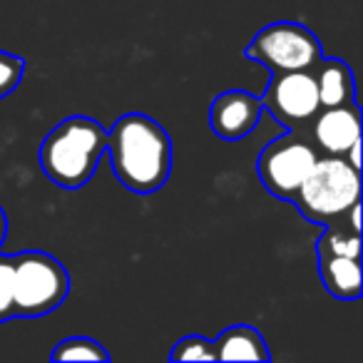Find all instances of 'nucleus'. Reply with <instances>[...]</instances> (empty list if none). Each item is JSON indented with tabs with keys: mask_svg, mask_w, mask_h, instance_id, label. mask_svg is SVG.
<instances>
[{
	"mask_svg": "<svg viewBox=\"0 0 363 363\" xmlns=\"http://www.w3.org/2000/svg\"><path fill=\"white\" fill-rule=\"evenodd\" d=\"M107 152L122 187L152 194L172 174V140L167 130L142 112L122 115L107 132Z\"/></svg>",
	"mask_w": 363,
	"mask_h": 363,
	"instance_id": "f257e3e1",
	"label": "nucleus"
},
{
	"mask_svg": "<svg viewBox=\"0 0 363 363\" xmlns=\"http://www.w3.org/2000/svg\"><path fill=\"white\" fill-rule=\"evenodd\" d=\"M105 150L107 132L100 122L85 115H72L43 140L38 160L52 184L60 189H80L92 179Z\"/></svg>",
	"mask_w": 363,
	"mask_h": 363,
	"instance_id": "f03ea898",
	"label": "nucleus"
},
{
	"mask_svg": "<svg viewBox=\"0 0 363 363\" xmlns=\"http://www.w3.org/2000/svg\"><path fill=\"white\" fill-rule=\"evenodd\" d=\"M361 199V174L343 157H318L291 202L313 224L331 227Z\"/></svg>",
	"mask_w": 363,
	"mask_h": 363,
	"instance_id": "7ed1b4c3",
	"label": "nucleus"
},
{
	"mask_svg": "<svg viewBox=\"0 0 363 363\" xmlns=\"http://www.w3.org/2000/svg\"><path fill=\"white\" fill-rule=\"evenodd\" d=\"M13 308L16 316L35 318L55 311L70 294V274L45 252L13 254Z\"/></svg>",
	"mask_w": 363,
	"mask_h": 363,
	"instance_id": "20e7f679",
	"label": "nucleus"
},
{
	"mask_svg": "<svg viewBox=\"0 0 363 363\" xmlns=\"http://www.w3.org/2000/svg\"><path fill=\"white\" fill-rule=\"evenodd\" d=\"M249 60H257L277 72L311 70L313 62L321 57L318 38L301 23L279 21L262 28L244 50Z\"/></svg>",
	"mask_w": 363,
	"mask_h": 363,
	"instance_id": "39448f33",
	"label": "nucleus"
},
{
	"mask_svg": "<svg viewBox=\"0 0 363 363\" xmlns=\"http://www.w3.org/2000/svg\"><path fill=\"white\" fill-rule=\"evenodd\" d=\"M316 160L318 155L311 142L298 135V130H291L264 147L257 160V174L274 197L294 199Z\"/></svg>",
	"mask_w": 363,
	"mask_h": 363,
	"instance_id": "423d86ee",
	"label": "nucleus"
},
{
	"mask_svg": "<svg viewBox=\"0 0 363 363\" xmlns=\"http://www.w3.org/2000/svg\"><path fill=\"white\" fill-rule=\"evenodd\" d=\"M262 105L289 130H301L313 120L318 105L316 80L311 70L277 72L262 97Z\"/></svg>",
	"mask_w": 363,
	"mask_h": 363,
	"instance_id": "0eeeda50",
	"label": "nucleus"
},
{
	"mask_svg": "<svg viewBox=\"0 0 363 363\" xmlns=\"http://www.w3.org/2000/svg\"><path fill=\"white\" fill-rule=\"evenodd\" d=\"M262 110V97L244 90H227L214 97L209 122H212V130L217 137L227 142H237L257 130Z\"/></svg>",
	"mask_w": 363,
	"mask_h": 363,
	"instance_id": "6e6552de",
	"label": "nucleus"
},
{
	"mask_svg": "<svg viewBox=\"0 0 363 363\" xmlns=\"http://www.w3.org/2000/svg\"><path fill=\"white\" fill-rule=\"evenodd\" d=\"M311 135L326 155H346L348 147L361 140V110L356 100L338 107H321L311 120Z\"/></svg>",
	"mask_w": 363,
	"mask_h": 363,
	"instance_id": "1a4fd4ad",
	"label": "nucleus"
},
{
	"mask_svg": "<svg viewBox=\"0 0 363 363\" xmlns=\"http://www.w3.org/2000/svg\"><path fill=\"white\" fill-rule=\"evenodd\" d=\"M311 75L316 80L318 105L321 107H338L356 100V85H353V72L343 60L336 57H318L311 65Z\"/></svg>",
	"mask_w": 363,
	"mask_h": 363,
	"instance_id": "9d476101",
	"label": "nucleus"
},
{
	"mask_svg": "<svg viewBox=\"0 0 363 363\" xmlns=\"http://www.w3.org/2000/svg\"><path fill=\"white\" fill-rule=\"evenodd\" d=\"M212 343L217 361H269L272 358L264 336L247 323L224 328Z\"/></svg>",
	"mask_w": 363,
	"mask_h": 363,
	"instance_id": "9b49d317",
	"label": "nucleus"
},
{
	"mask_svg": "<svg viewBox=\"0 0 363 363\" xmlns=\"http://www.w3.org/2000/svg\"><path fill=\"white\" fill-rule=\"evenodd\" d=\"M318 274L331 296L343 301L361 296V259L318 254Z\"/></svg>",
	"mask_w": 363,
	"mask_h": 363,
	"instance_id": "f8f14e48",
	"label": "nucleus"
},
{
	"mask_svg": "<svg viewBox=\"0 0 363 363\" xmlns=\"http://www.w3.org/2000/svg\"><path fill=\"white\" fill-rule=\"evenodd\" d=\"M318 254H333V257H353L361 259V232H353L351 227H341V224H331L326 232L321 234L316 244Z\"/></svg>",
	"mask_w": 363,
	"mask_h": 363,
	"instance_id": "ddd939ff",
	"label": "nucleus"
},
{
	"mask_svg": "<svg viewBox=\"0 0 363 363\" xmlns=\"http://www.w3.org/2000/svg\"><path fill=\"white\" fill-rule=\"evenodd\" d=\"M52 361H110V353L95 338L72 336L57 343L52 351Z\"/></svg>",
	"mask_w": 363,
	"mask_h": 363,
	"instance_id": "4468645a",
	"label": "nucleus"
},
{
	"mask_svg": "<svg viewBox=\"0 0 363 363\" xmlns=\"http://www.w3.org/2000/svg\"><path fill=\"white\" fill-rule=\"evenodd\" d=\"M172 361H217L214 343L204 336H184L174 343L169 353Z\"/></svg>",
	"mask_w": 363,
	"mask_h": 363,
	"instance_id": "2eb2a0df",
	"label": "nucleus"
},
{
	"mask_svg": "<svg viewBox=\"0 0 363 363\" xmlns=\"http://www.w3.org/2000/svg\"><path fill=\"white\" fill-rule=\"evenodd\" d=\"M23 72H26V62H23V57L0 50V100L8 97L18 85H21Z\"/></svg>",
	"mask_w": 363,
	"mask_h": 363,
	"instance_id": "dca6fc26",
	"label": "nucleus"
},
{
	"mask_svg": "<svg viewBox=\"0 0 363 363\" xmlns=\"http://www.w3.org/2000/svg\"><path fill=\"white\" fill-rule=\"evenodd\" d=\"M13 272H16L13 257H0V323L11 321L16 316V308H13Z\"/></svg>",
	"mask_w": 363,
	"mask_h": 363,
	"instance_id": "f3484780",
	"label": "nucleus"
},
{
	"mask_svg": "<svg viewBox=\"0 0 363 363\" xmlns=\"http://www.w3.org/2000/svg\"><path fill=\"white\" fill-rule=\"evenodd\" d=\"M6 237H8V217H6V212H3V207H0V247H3Z\"/></svg>",
	"mask_w": 363,
	"mask_h": 363,
	"instance_id": "a211bd4d",
	"label": "nucleus"
}]
</instances>
